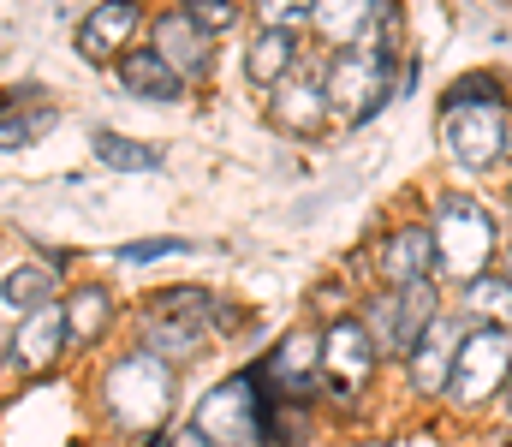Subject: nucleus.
Listing matches in <instances>:
<instances>
[{
    "mask_svg": "<svg viewBox=\"0 0 512 447\" xmlns=\"http://www.w3.org/2000/svg\"><path fill=\"white\" fill-rule=\"evenodd\" d=\"M429 233H435V269H441V275H453V281L489 275V257H495L501 233H495V215H489L483 203H471V197H441Z\"/></svg>",
    "mask_w": 512,
    "mask_h": 447,
    "instance_id": "1",
    "label": "nucleus"
},
{
    "mask_svg": "<svg viewBox=\"0 0 512 447\" xmlns=\"http://www.w3.org/2000/svg\"><path fill=\"white\" fill-rule=\"evenodd\" d=\"M209 316H221V298L203 287H167L143 316V352L161 358L167 370L197 358V346L209 340Z\"/></svg>",
    "mask_w": 512,
    "mask_h": 447,
    "instance_id": "2",
    "label": "nucleus"
},
{
    "mask_svg": "<svg viewBox=\"0 0 512 447\" xmlns=\"http://www.w3.org/2000/svg\"><path fill=\"white\" fill-rule=\"evenodd\" d=\"M102 406L120 430H155L173 406V370L149 352H131L102 376Z\"/></svg>",
    "mask_w": 512,
    "mask_h": 447,
    "instance_id": "3",
    "label": "nucleus"
},
{
    "mask_svg": "<svg viewBox=\"0 0 512 447\" xmlns=\"http://www.w3.org/2000/svg\"><path fill=\"white\" fill-rule=\"evenodd\" d=\"M328 108L346 114V120H370L393 96V54L382 42H358V48H340L334 66H328V84H322Z\"/></svg>",
    "mask_w": 512,
    "mask_h": 447,
    "instance_id": "4",
    "label": "nucleus"
},
{
    "mask_svg": "<svg viewBox=\"0 0 512 447\" xmlns=\"http://www.w3.org/2000/svg\"><path fill=\"white\" fill-rule=\"evenodd\" d=\"M364 334H370V346H376V358L382 352H399V358H411V346L441 322V298H435V281H417V287H399V293H376L364 304Z\"/></svg>",
    "mask_w": 512,
    "mask_h": 447,
    "instance_id": "5",
    "label": "nucleus"
},
{
    "mask_svg": "<svg viewBox=\"0 0 512 447\" xmlns=\"http://www.w3.org/2000/svg\"><path fill=\"white\" fill-rule=\"evenodd\" d=\"M191 430L209 447L262 442V388H256V376H227L221 388H209L197 418H191Z\"/></svg>",
    "mask_w": 512,
    "mask_h": 447,
    "instance_id": "6",
    "label": "nucleus"
},
{
    "mask_svg": "<svg viewBox=\"0 0 512 447\" xmlns=\"http://www.w3.org/2000/svg\"><path fill=\"white\" fill-rule=\"evenodd\" d=\"M512 370V334L507 328H471L465 334V346H459V364H453V400H465V406H477V400H489L501 382H507Z\"/></svg>",
    "mask_w": 512,
    "mask_h": 447,
    "instance_id": "7",
    "label": "nucleus"
},
{
    "mask_svg": "<svg viewBox=\"0 0 512 447\" xmlns=\"http://www.w3.org/2000/svg\"><path fill=\"white\" fill-rule=\"evenodd\" d=\"M507 114L501 102H477V108H441V144L453 149V161L465 167H489L507 155Z\"/></svg>",
    "mask_w": 512,
    "mask_h": 447,
    "instance_id": "8",
    "label": "nucleus"
},
{
    "mask_svg": "<svg viewBox=\"0 0 512 447\" xmlns=\"http://www.w3.org/2000/svg\"><path fill=\"white\" fill-rule=\"evenodd\" d=\"M322 370H328V382H334L340 400H352V394L370 382V370H376V346H370V334H364L358 316H340V322L322 334Z\"/></svg>",
    "mask_w": 512,
    "mask_h": 447,
    "instance_id": "9",
    "label": "nucleus"
},
{
    "mask_svg": "<svg viewBox=\"0 0 512 447\" xmlns=\"http://www.w3.org/2000/svg\"><path fill=\"white\" fill-rule=\"evenodd\" d=\"M149 48L179 72V78H203L209 72V30H197L185 12H161L149 30Z\"/></svg>",
    "mask_w": 512,
    "mask_h": 447,
    "instance_id": "10",
    "label": "nucleus"
},
{
    "mask_svg": "<svg viewBox=\"0 0 512 447\" xmlns=\"http://www.w3.org/2000/svg\"><path fill=\"white\" fill-rule=\"evenodd\" d=\"M60 346H72V334H66V304H42V310L24 316V328H18V340H12V364H18V370H48V364L60 358Z\"/></svg>",
    "mask_w": 512,
    "mask_h": 447,
    "instance_id": "11",
    "label": "nucleus"
},
{
    "mask_svg": "<svg viewBox=\"0 0 512 447\" xmlns=\"http://www.w3.org/2000/svg\"><path fill=\"white\" fill-rule=\"evenodd\" d=\"M459 346H465V334L453 328V322H435L417 346H411V358H405V370H411V388L417 394H435V388H447L453 382V364H459Z\"/></svg>",
    "mask_w": 512,
    "mask_h": 447,
    "instance_id": "12",
    "label": "nucleus"
},
{
    "mask_svg": "<svg viewBox=\"0 0 512 447\" xmlns=\"http://www.w3.org/2000/svg\"><path fill=\"white\" fill-rule=\"evenodd\" d=\"M131 30H137V6H131V0H108V6H96V12L78 24V54H84V60H120V48L131 42Z\"/></svg>",
    "mask_w": 512,
    "mask_h": 447,
    "instance_id": "13",
    "label": "nucleus"
},
{
    "mask_svg": "<svg viewBox=\"0 0 512 447\" xmlns=\"http://www.w3.org/2000/svg\"><path fill=\"white\" fill-rule=\"evenodd\" d=\"M429 269H435V233L429 227H405L382 245L387 287H417V281H429Z\"/></svg>",
    "mask_w": 512,
    "mask_h": 447,
    "instance_id": "14",
    "label": "nucleus"
},
{
    "mask_svg": "<svg viewBox=\"0 0 512 447\" xmlns=\"http://www.w3.org/2000/svg\"><path fill=\"white\" fill-rule=\"evenodd\" d=\"M382 18H393L387 6H376V0H316V30L328 36V42H340V48H358Z\"/></svg>",
    "mask_w": 512,
    "mask_h": 447,
    "instance_id": "15",
    "label": "nucleus"
},
{
    "mask_svg": "<svg viewBox=\"0 0 512 447\" xmlns=\"http://www.w3.org/2000/svg\"><path fill=\"white\" fill-rule=\"evenodd\" d=\"M120 84L143 102H179L185 96V78L155 54V48H137V54H120Z\"/></svg>",
    "mask_w": 512,
    "mask_h": 447,
    "instance_id": "16",
    "label": "nucleus"
},
{
    "mask_svg": "<svg viewBox=\"0 0 512 447\" xmlns=\"http://www.w3.org/2000/svg\"><path fill=\"white\" fill-rule=\"evenodd\" d=\"M328 114H334V108H328V96H322L316 84H298V78H292V84H280V108H274V120H280V126H292L298 138L322 132V126H328Z\"/></svg>",
    "mask_w": 512,
    "mask_h": 447,
    "instance_id": "17",
    "label": "nucleus"
},
{
    "mask_svg": "<svg viewBox=\"0 0 512 447\" xmlns=\"http://www.w3.org/2000/svg\"><path fill=\"white\" fill-rule=\"evenodd\" d=\"M292 60H298L292 30H262L251 42V54H245V78H251V84H286Z\"/></svg>",
    "mask_w": 512,
    "mask_h": 447,
    "instance_id": "18",
    "label": "nucleus"
},
{
    "mask_svg": "<svg viewBox=\"0 0 512 447\" xmlns=\"http://www.w3.org/2000/svg\"><path fill=\"white\" fill-rule=\"evenodd\" d=\"M0 304L6 310H42V304H54V275L42 269V263H24V269H12V275H0Z\"/></svg>",
    "mask_w": 512,
    "mask_h": 447,
    "instance_id": "19",
    "label": "nucleus"
},
{
    "mask_svg": "<svg viewBox=\"0 0 512 447\" xmlns=\"http://www.w3.org/2000/svg\"><path fill=\"white\" fill-rule=\"evenodd\" d=\"M465 304H471V316H483V328H507L512 322V281L477 275V281L465 287Z\"/></svg>",
    "mask_w": 512,
    "mask_h": 447,
    "instance_id": "20",
    "label": "nucleus"
},
{
    "mask_svg": "<svg viewBox=\"0 0 512 447\" xmlns=\"http://www.w3.org/2000/svg\"><path fill=\"white\" fill-rule=\"evenodd\" d=\"M102 322H108V293H102V287H84V293L66 298V334H72V346L96 340Z\"/></svg>",
    "mask_w": 512,
    "mask_h": 447,
    "instance_id": "21",
    "label": "nucleus"
},
{
    "mask_svg": "<svg viewBox=\"0 0 512 447\" xmlns=\"http://www.w3.org/2000/svg\"><path fill=\"white\" fill-rule=\"evenodd\" d=\"M96 155H102L108 167H120V173H149V167H161V149L137 144V138H120V132H96Z\"/></svg>",
    "mask_w": 512,
    "mask_h": 447,
    "instance_id": "22",
    "label": "nucleus"
},
{
    "mask_svg": "<svg viewBox=\"0 0 512 447\" xmlns=\"http://www.w3.org/2000/svg\"><path fill=\"white\" fill-rule=\"evenodd\" d=\"M54 120H60V114H54V102H42V108H30V114H6V120H0V149L36 144Z\"/></svg>",
    "mask_w": 512,
    "mask_h": 447,
    "instance_id": "23",
    "label": "nucleus"
},
{
    "mask_svg": "<svg viewBox=\"0 0 512 447\" xmlns=\"http://www.w3.org/2000/svg\"><path fill=\"white\" fill-rule=\"evenodd\" d=\"M185 18H191L197 30H209V36H215V30H227V24L239 18V6H233V0H191V6H185Z\"/></svg>",
    "mask_w": 512,
    "mask_h": 447,
    "instance_id": "24",
    "label": "nucleus"
},
{
    "mask_svg": "<svg viewBox=\"0 0 512 447\" xmlns=\"http://www.w3.org/2000/svg\"><path fill=\"white\" fill-rule=\"evenodd\" d=\"M310 18H316V6H304V0H268L262 6V30H298Z\"/></svg>",
    "mask_w": 512,
    "mask_h": 447,
    "instance_id": "25",
    "label": "nucleus"
},
{
    "mask_svg": "<svg viewBox=\"0 0 512 447\" xmlns=\"http://www.w3.org/2000/svg\"><path fill=\"white\" fill-rule=\"evenodd\" d=\"M477 102H495V78L489 72H477V78H465V84H453L441 96V108H477Z\"/></svg>",
    "mask_w": 512,
    "mask_h": 447,
    "instance_id": "26",
    "label": "nucleus"
},
{
    "mask_svg": "<svg viewBox=\"0 0 512 447\" xmlns=\"http://www.w3.org/2000/svg\"><path fill=\"white\" fill-rule=\"evenodd\" d=\"M185 251H191L185 239H137L120 251V263H161V257H185Z\"/></svg>",
    "mask_w": 512,
    "mask_h": 447,
    "instance_id": "27",
    "label": "nucleus"
},
{
    "mask_svg": "<svg viewBox=\"0 0 512 447\" xmlns=\"http://www.w3.org/2000/svg\"><path fill=\"white\" fill-rule=\"evenodd\" d=\"M161 447H209V442H203L197 430H179V436H167V442H161Z\"/></svg>",
    "mask_w": 512,
    "mask_h": 447,
    "instance_id": "28",
    "label": "nucleus"
},
{
    "mask_svg": "<svg viewBox=\"0 0 512 447\" xmlns=\"http://www.w3.org/2000/svg\"><path fill=\"white\" fill-rule=\"evenodd\" d=\"M507 281H512V263H507Z\"/></svg>",
    "mask_w": 512,
    "mask_h": 447,
    "instance_id": "29",
    "label": "nucleus"
}]
</instances>
